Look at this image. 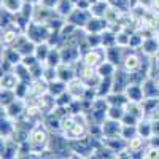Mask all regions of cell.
<instances>
[{
  "mask_svg": "<svg viewBox=\"0 0 159 159\" xmlns=\"http://www.w3.org/2000/svg\"><path fill=\"white\" fill-rule=\"evenodd\" d=\"M49 137H51V132L45 127V124L42 121L37 123L34 126V129L30 130V137H29V143L32 147V151L38 153V154H43L48 148Z\"/></svg>",
  "mask_w": 159,
  "mask_h": 159,
  "instance_id": "obj_1",
  "label": "cell"
},
{
  "mask_svg": "<svg viewBox=\"0 0 159 159\" xmlns=\"http://www.w3.org/2000/svg\"><path fill=\"white\" fill-rule=\"evenodd\" d=\"M51 32H52V30L48 27V24L30 21V24L27 25V29H25L24 34L27 35V38L32 40L35 45H40V43H46V42H48Z\"/></svg>",
  "mask_w": 159,
  "mask_h": 159,
  "instance_id": "obj_2",
  "label": "cell"
},
{
  "mask_svg": "<svg viewBox=\"0 0 159 159\" xmlns=\"http://www.w3.org/2000/svg\"><path fill=\"white\" fill-rule=\"evenodd\" d=\"M105 59H107V49L103 46L91 48L86 52H83V56H81V62L84 65H88V67H92V69H97Z\"/></svg>",
  "mask_w": 159,
  "mask_h": 159,
  "instance_id": "obj_3",
  "label": "cell"
},
{
  "mask_svg": "<svg viewBox=\"0 0 159 159\" xmlns=\"http://www.w3.org/2000/svg\"><path fill=\"white\" fill-rule=\"evenodd\" d=\"M25 110H27V102H25V99H16L8 107H2V116H8V118L16 121V119H19L21 116L25 115Z\"/></svg>",
  "mask_w": 159,
  "mask_h": 159,
  "instance_id": "obj_4",
  "label": "cell"
},
{
  "mask_svg": "<svg viewBox=\"0 0 159 159\" xmlns=\"http://www.w3.org/2000/svg\"><path fill=\"white\" fill-rule=\"evenodd\" d=\"M130 49L132 48H129V46H119V45H115L111 48H107V61H110L111 64H115L116 67H121L124 57L130 52Z\"/></svg>",
  "mask_w": 159,
  "mask_h": 159,
  "instance_id": "obj_5",
  "label": "cell"
},
{
  "mask_svg": "<svg viewBox=\"0 0 159 159\" xmlns=\"http://www.w3.org/2000/svg\"><path fill=\"white\" fill-rule=\"evenodd\" d=\"M91 18H92L91 10H81V8L75 7V10L67 16V21L75 24L76 27H80V29H84L88 25V22L91 21Z\"/></svg>",
  "mask_w": 159,
  "mask_h": 159,
  "instance_id": "obj_6",
  "label": "cell"
},
{
  "mask_svg": "<svg viewBox=\"0 0 159 159\" xmlns=\"http://www.w3.org/2000/svg\"><path fill=\"white\" fill-rule=\"evenodd\" d=\"M19 157V143L13 139H2V159H18Z\"/></svg>",
  "mask_w": 159,
  "mask_h": 159,
  "instance_id": "obj_7",
  "label": "cell"
},
{
  "mask_svg": "<svg viewBox=\"0 0 159 159\" xmlns=\"http://www.w3.org/2000/svg\"><path fill=\"white\" fill-rule=\"evenodd\" d=\"M102 143H103L108 150H111L115 154H119L121 151L127 150V145H129V142H127L124 137H121V135L103 137V139H102Z\"/></svg>",
  "mask_w": 159,
  "mask_h": 159,
  "instance_id": "obj_8",
  "label": "cell"
},
{
  "mask_svg": "<svg viewBox=\"0 0 159 159\" xmlns=\"http://www.w3.org/2000/svg\"><path fill=\"white\" fill-rule=\"evenodd\" d=\"M75 78H78L76 64H65V62H62L57 67V80H61V81L69 84L70 81H73Z\"/></svg>",
  "mask_w": 159,
  "mask_h": 159,
  "instance_id": "obj_9",
  "label": "cell"
},
{
  "mask_svg": "<svg viewBox=\"0 0 159 159\" xmlns=\"http://www.w3.org/2000/svg\"><path fill=\"white\" fill-rule=\"evenodd\" d=\"M56 10H51L48 7H45L43 3H37L34 5V13H32V21L35 22H43L48 24V21L54 16Z\"/></svg>",
  "mask_w": 159,
  "mask_h": 159,
  "instance_id": "obj_10",
  "label": "cell"
},
{
  "mask_svg": "<svg viewBox=\"0 0 159 159\" xmlns=\"http://www.w3.org/2000/svg\"><path fill=\"white\" fill-rule=\"evenodd\" d=\"M61 56H62V62H65V64H78L80 61H81L83 52L76 46L64 45L61 48Z\"/></svg>",
  "mask_w": 159,
  "mask_h": 159,
  "instance_id": "obj_11",
  "label": "cell"
},
{
  "mask_svg": "<svg viewBox=\"0 0 159 159\" xmlns=\"http://www.w3.org/2000/svg\"><path fill=\"white\" fill-rule=\"evenodd\" d=\"M140 52L147 57H156L159 52V37L153 35L143 40V45L140 48Z\"/></svg>",
  "mask_w": 159,
  "mask_h": 159,
  "instance_id": "obj_12",
  "label": "cell"
},
{
  "mask_svg": "<svg viewBox=\"0 0 159 159\" xmlns=\"http://www.w3.org/2000/svg\"><path fill=\"white\" fill-rule=\"evenodd\" d=\"M129 73L121 69V67H118V70L115 72L113 75V92H124L129 86Z\"/></svg>",
  "mask_w": 159,
  "mask_h": 159,
  "instance_id": "obj_13",
  "label": "cell"
},
{
  "mask_svg": "<svg viewBox=\"0 0 159 159\" xmlns=\"http://www.w3.org/2000/svg\"><path fill=\"white\" fill-rule=\"evenodd\" d=\"M35 46H37V45L32 42V40H29L25 34H22V35L16 40V43L13 45V48L18 49V51H19V54H21L22 57H24V56H30V54H34V52H35Z\"/></svg>",
  "mask_w": 159,
  "mask_h": 159,
  "instance_id": "obj_14",
  "label": "cell"
},
{
  "mask_svg": "<svg viewBox=\"0 0 159 159\" xmlns=\"http://www.w3.org/2000/svg\"><path fill=\"white\" fill-rule=\"evenodd\" d=\"M121 129H123V123L116 121V119H110L107 118L102 123V132L103 137H113V135H121Z\"/></svg>",
  "mask_w": 159,
  "mask_h": 159,
  "instance_id": "obj_15",
  "label": "cell"
},
{
  "mask_svg": "<svg viewBox=\"0 0 159 159\" xmlns=\"http://www.w3.org/2000/svg\"><path fill=\"white\" fill-rule=\"evenodd\" d=\"M42 123L45 124V127L51 132V134L52 132H62V119L54 111L46 113L43 116V119H42Z\"/></svg>",
  "mask_w": 159,
  "mask_h": 159,
  "instance_id": "obj_16",
  "label": "cell"
},
{
  "mask_svg": "<svg viewBox=\"0 0 159 159\" xmlns=\"http://www.w3.org/2000/svg\"><path fill=\"white\" fill-rule=\"evenodd\" d=\"M21 35H22V32L18 30L16 27H13V25L2 29V48L13 46V45L16 43V40H18Z\"/></svg>",
  "mask_w": 159,
  "mask_h": 159,
  "instance_id": "obj_17",
  "label": "cell"
},
{
  "mask_svg": "<svg viewBox=\"0 0 159 159\" xmlns=\"http://www.w3.org/2000/svg\"><path fill=\"white\" fill-rule=\"evenodd\" d=\"M67 91L72 94L73 99H83V96L86 94V91H88V86H86V83L83 81L81 78H75L73 81H70L67 84Z\"/></svg>",
  "mask_w": 159,
  "mask_h": 159,
  "instance_id": "obj_18",
  "label": "cell"
},
{
  "mask_svg": "<svg viewBox=\"0 0 159 159\" xmlns=\"http://www.w3.org/2000/svg\"><path fill=\"white\" fill-rule=\"evenodd\" d=\"M107 29H108V21L105 18H96V16H92L91 21L88 22V25L84 27V30L88 34H102Z\"/></svg>",
  "mask_w": 159,
  "mask_h": 159,
  "instance_id": "obj_19",
  "label": "cell"
},
{
  "mask_svg": "<svg viewBox=\"0 0 159 159\" xmlns=\"http://www.w3.org/2000/svg\"><path fill=\"white\" fill-rule=\"evenodd\" d=\"M124 94H126L129 102H143L145 100V92H143V86L142 84L130 83L127 86V89L124 91Z\"/></svg>",
  "mask_w": 159,
  "mask_h": 159,
  "instance_id": "obj_20",
  "label": "cell"
},
{
  "mask_svg": "<svg viewBox=\"0 0 159 159\" xmlns=\"http://www.w3.org/2000/svg\"><path fill=\"white\" fill-rule=\"evenodd\" d=\"M16 130V121L11 119L8 116H2V121H0V134H2V139H8L13 137Z\"/></svg>",
  "mask_w": 159,
  "mask_h": 159,
  "instance_id": "obj_21",
  "label": "cell"
},
{
  "mask_svg": "<svg viewBox=\"0 0 159 159\" xmlns=\"http://www.w3.org/2000/svg\"><path fill=\"white\" fill-rule=\"evenodd\" d=\"M142 86L145 92V99H159V88L154 81V78H147Z\"/></svg>",
  "mask_w": 159,
  "mask_h": 159,
  "instance_id": "obj_22",
  "label": "cell"
},
{
  "mask_svg": "<svg viewBox=\"0 0 159 159\" xmlns=\"http://www.w3.org/2000/svg\"><path fill=\"white\" fill-rule=\"evenodd\" d=\"M2 61H8L13 65H18L22 62V56L19 54L18 49H15L13 46H8V48H2Z\"/></svg>",
  "mask_w": 159,
  "mask_h": 159,
  "instance_id": "obj_23",
  "label": "cell"
},
{
  "mask_svg": "<svg viewBox=\"0 0 159 159\" xmlns=\"http://www.w3.org/2000/svg\"><path fill=\"white\" fill-rule=\"evenodd\" d=\"M137 132H139V135H142L143 139L148 140V139L154 134V130H153V123L150 121V119H147V118L140 119L139 124H137Z\"/></svg>",
  "mask_w": 159,
  "mask_h": 159,
  "instance_id": "obj_24",
  "label": "cell"
},
{
  "mask_svg": "<svg viewBox=\"0 0 159 159\" xmlns=\"http://www.w3.org/2000/svg\"><path fill=\"white\" fill-rule=\"evenodd\" d=\"M96 70H97V73L100 75V78H113V75H115V72L118 70V67H116L115 64H111L110 61L105 59Z\"/></svg>",
  "mask_w": 159,
  "mask_h": 159,
  "instance_id": "obj_25",
  "label": "cell"
},
{
  "mask_svg": "<svg viewBox=\"0 0 159 159\" xmlns=\"http://www.w3.org/2000/svg\"><path fill=\"white\" fill-rule=\"evenodd\" d=\"M54 10L57 15H61L62 18L67 19V16L75 10V3H73V0H59Z\"/></svg>",
  "mask_w": 159,
  "mask_h": 159,
  "instance_id": "obj_26",
  "label": "cell"
},
{
  "mask_svg": "<svg viewBox=\"0 0 159 159\" xmlns=\"http://www.w3.org/2000/svg\"><path fill=\"white\" fill-rule=\"evenodd\" d=\"M19 83V78L16 76L15 72H8V73H2V80H0V84L3 89H16Z\"/></svg>",
  "mask_w": 159,
  "mask_h": 159,
  "instance_id": "obj_27",
  "label": "cell"
},
{
  "mask_svg": "<svg viewBox=\"0 0 159 159\" xmlns=\"http://www.w3.org/2000/svg\"><path fill=\"white\" fill-rule=\"evenodd\" d=\"M67 91V83L61 81V80H54V81L48 83V92L52 96V97H59L61 94H64V92Z\"/></svg>",
  "mask_w": 159,
  "mask_h": 159,
  "instance_id": "obj_28",
  "label": "cell"
},
{
  "mask_svg": "<svg viewBox=\"0 0 159 159\" xmlns=\"http://www.w3.org/2000/svg\"><path fill=\"white\" fill-rule=\"evenodd\" d=\"M13 72L16 73V76L19 78V81H24V83H32V81H34L29 67H25L22 62L18 64V65H15V70H13Z\"/></svg>",
  "mask_w": 159,
  "mask_h": 159,
  "instance_id": "obj_29",
  "label": "cell"
},
{
  "mask_svg": "<svg viewBox=\"0 0 159 159\" xmlns=\"http://www.w3.org/2000/svg\"><path fill=\"white\" fill-rule=\"evenodd\" d=\"M107 102L108 105H115V107H124L129 100L124 92H111V94L107 96Z\"/></svg>",
  "mask_w": 159,
  "mask_h": 159,
  "instance_id": "obj_30",
  "label": "cell"
},
{
  "mask_svg": "<svg viewBox=\"0 0 159 159\" xmlns=\"http://www.w3.org/2000/svg\"><path fill=\"white\" fill-rule=\"evenodd\" d=\"M46 65H51V67H59L62 64V56H61V48H51L49 54L45 61Z\"/></svg>",
  "mask_w": 159,
  "mask_h": 159,
  "instance_id": "obj_31",
  "label": "cell"
},
{
  "mask_svg": "<svg viewBox=\"0 0 159 159\" xmlns=\"http://www.w3.org/2000/svg\"><path fill=\"white\" fill-rule=\"evenodd\" d=\"M24 7V0H2V8L16 15L21 11V8Z\"/></svg>",
  "mask_w": 159,
  "mask_h": 159,
  "instance_id": "obj_32",
  "label": "cell"
},
{
  "mask_svg": "<svg viewBox=\"0 0 159 159\" xmlns=\"http://www.w3.org/2000/svg\"><path fill=\"white\" fill-rule=\"evenodd\" d=\"M118 45L116 43V32L111 30V29H107V30H103L102 32V46L107 49V48H111Z\"/></svg>",
  "mask_w": 159,
  "mask_h": 159,
  "instance_id": "obj_33",
  "label": "cell"
},
{
  "mask_svg": "<svg viewBox=\"0 0 159 159\" xmlns=\"http://www.w3.org/2000/svg\"><path fill=\"white\" fill-rule=\"evenodd\" d=\"M108 8H110L108 2H96L91 7V13H92V16H96V18H105Z\"/></svg>",
  "mask_w": 159,
  "mask_h": 159,
  "instance_id": "obj_34",
  "label": "cell"
},
{
  "mask_svg": "<svg viewBox=\"0 0 159 159\" xmlns=\"http://www.w3.org/2000/svg\"><path fill=\"white\" fill-rule=\"evenodd\" d=\"M0 102H2V107H8L10 103H13L16 99H18V96H16V91L15 89H3L2 88V94H0Z\"/></svg>",
  "mask_w": 159,
  "mask_h": 159,
  "instance_id": "obj_35",
  "label": "cell"
},
{
  "mask_svg": "<svg viewBox=\"0 0 159 159\" xmlns=\"http://www.w3.org/2000/svg\"><path fill=\"white\" fill-rule=\"evenodd\" d=\"M49 51H51V46L48 43H40V45L35 46V52H34V54H35V57L40 62H45L48 54H49Z\"/></svg>",
  "mask_w": 159,
  "mask_h": 159,
  "instance_id": "obj_36",
  "label": "cell"
},
{
  "mask_svg": "<svg viewBox=\"0 0 159 159\" xmlns=\"http://www.w3.org/2000/svg\"><path fill=\"white\" fill-rule=\"evenodd\" d=\"M126 115V108L124 107H115V105H110L108 111H107V118L110 119H116V121H121Z\"/></svg>",
  "mask_w": 159,
  "mask_h": 159,
  "instance_id": "obj_37",
  "label": "cell"
},
{
  "mask_svg": "<svg viewBox=\"0 0 159 159\" xmlns=\"http://www.w3.org/2000/svg\"><path fill=\"white\" fill-rule=\"evenodd\" d=\"M143 40H145V37L140 32H134L130 35V40H129V48L135 49V51H140V48L143 45Z\"/></svg>",
  "mask_w": 159,
  "mask_h": 159,
  "instance_id": "obj_38",
  "label": "cell"
},
{
  "mask_svg": "<svg viewBox=\"0 0 159 159\" xmlns=\"http://www.w3.org/2000/svg\"><path fill=\"white\" fill-rule=\"evenodd\" d=\"M86 45L91 48H100L102 46V34H88L86 35Z\"/></svg>",
  "mask_w": 159,
  "mask_h": 159,
  "instance_id": "obj_39",
  "label": "cell"
},
{
  "mask_svg": "<svg viewBox=\"0 0 159 159\" xmlns=\"http://www.w3.org/2000/svg\"><path fill=\"white\" fill-rule=\"evenodd\" d=\"M73 102V97L69 91H65L64 94H61L59 97H56V107H65L67 108L69 105Z\"/></svg>",
  "mask_w": 159,
  "mask_h": 159,
  "instance_id": "obj_40",
  "label": "cell"
},
{
  "mask_svg": "<svg viewBox=\"0 0 159 159\" xmlns=\"http://www.w3.org/2000/svg\"><path fill=\"white\" fill-rule=\"evenodd\" d=\"M15 91H16V96H18V99H27V96H29V91H30V83L19 81Z\"/></svg>",
  "mask_w": 159,
  "mask_h": 159,
  "instance_id": "obj_41",
  "label": "cell"
},
{
  "mask_svg": "<svg viewBox=\"0 0 159 159\" xmlns=\"http://www.w3.org/2000/svg\"><path fill=\"white\" fill-rule=\"evenodd\" d=\"M135 135H139L137 132V126H124L123 124V129H121V137H124L127 142L130 139H134Z\"/></svg>",
  "mask_w": 159,
  "mask_h": 159,
  "instance_id": "obj_42",
  "label": "cell"
},
{
  "mask_svg": "<svg viewBox=\"0 0 159 159\" xmlns=\"http://www.w3.org/2000/svg\"><path fill=\"white\" fill-rule=\"evenodd\" d=\"M42 78L46 80L48 83H51V81H54V80H57V67H51V65H46Z\"/></svg>",
  "mask_w": 159,
  "mask_h": 159,
  "instance_id": "obj_43",
  "label": "cell"
},
{
  "mask_svg": "<svg viewBox=\"0 0 159 159\" xmlns=\"http://www.w3.org/2000/svg\"><path fill=\"white\" fill-rule=\"evenodd\" d=\"M143 159H159V148L147 145V148L143 151Z\"/></svg>",
  "mask_w": 159,
  "mask_h": 159,
  "instance_id": "obj_44",
  "label": "cell"
},
{
  "mask_svg": "<svg viewBox=\"0 0 159 159\" xmlns=\"http://www.w3.org/2000/svg\"><path fill=\"white\" fill-rule=\"evenodd\" d=\"M139 121H140L139 118H135L134 115H130V113H127V111H126L124 118L121 119V123H123L124 126H137V124H139Z\"/></svg>",
  "mask_w": 159,
  "mask_h": 159,
  "instance_id": "obj_45",
  "label": "cell"
},
{
  "mask_svg": "<svg viewBox=\"0 0 159 159\" xmlns=\"http://www.w3.org/2000/svg\"><path fill=\"white\" fill-rule=\"evenodd\" d=\"M38 62V59L35 57V54H30V56H24L22 57V64L25 65V67H32V65H35Z\"/></svg>",
  "mask_w": 159,
  "mask_h": 159,
  "instance_id": "obj_46",
  "label": "cell"
},
{
  "mask_svg": "<svg viewBox=\"0 0 159 159\" xmlns=\"http://www.w3.org/2000/svg\"><path fill=\"white\" fill-rule=\"evenodd\" d=\"M148 145H151V147H156V148H159V135H157V134H153V135L148 139Z\"/></svg>",
  "mask_w": 159,
  "mask_h": 159,
  "instance_id": "obj_47",
  "label": "cell"
},
{
  "mask_svg": "<svg viewBox=\"0 0 159 159\" xmlns=\"http://www.w3.org/2000/svg\"><path fill=\"white\" fill-rule=\"evenodd\" d=\"M57 2H59V0H42V3H43L45 7L51 8V10H54V8H56Z\"/></svg>",
  "mask_w": 159,
  "mask_h": 159,
  "instance_id": "obj_48",
  "label": "cell"
},
{
  "mask_svg": "<svg viewBox=\"0 0 159 159\" xmlns=\"http://www.w3.org/2000/svg\"><path fill=\"white\" fill-rule=\"evenodd\" d=\"M116 157H118V159H134V157H132V154H130V151H129V150H124V151H121L119 154H116Z\"/></svg>",
  "mask_w": 159,
  "mask_h": 159,
  "instance_id": "obj_49",
  "label": "cell"
},
{
  "mask_svg": "<svg viewBox=\"0 0 159 159\" xmlns=\"http://www.w3.org/2000/svg\"><path fill=\"white\" fill-rule=\"evenodd\" d=\"M137 2L143 7H147V8H151V5H153V0H137Z\"/></svg>",
  "mask_w": 159,
  "mask_h": 159,
  "instance_id": "obj_50",
  "label": "cell"
},
{
  "mask_svg": "<svg viewBox=\"0 0 159 159\" xmlns=\"http://www.w3.org/2000/svg\"><path fill=\"white\" fill-rule=\"evenodd\" d=\"M151 10H154V11H157V13H159V0H153Z\"/></svg>",
  "mask_w": 159,
  "mask_h": 159,
  "instance_id": "obj_51",
  "label": "cell"
},
{
  "mask_svg": "<svg viewBox=\"0 0 159 159\" xmlns=\"http://www.w3.org/2000/svg\"><path fill=\"white\" fill-rule=\"evenodd\" d=\"M153 130H154V134H157V135H159V121L153 123Z\"/></svg>",
  "mask_w": 159,
  "mask_h": 159,
  "instance_id": "obj_52",
  "label": "cell"
},
{
  "mask_svg": "<svg viewBox=\"0 0 159 159\" xmlns=\"http://www.w3.org/2000/svg\"><path fill=\"white\" fill-rule=\"evenodd\" d=\"M24 2H29L32 5H37V3H42V0H24Z\"/></svg>",
  "mask_w": 159,
  "mask_h": 159,
  "instance_id": "obj_53",
  "label": "cell"
},
{
  "mask_svg": "<svg viewBox=\"0 0 159 159\" xmlns=\"http://www.w3.org/2000/svg\"><path fill=\"white\" fill-rule=\"evenodd\" d=\"M70 159H84V157H81V156H78V154H75V153H72V156H70Z\"/></svg>",
  "mask_w": 159,
  "mask_h": 159,
  "instance_id": "obj_54",
  "label": "cell"
},
{
  "mask_svg": "<svg viewBox=\"0 0 159 159\" xmlns=\"http://www.w3.org/2000/svg\"><path fill=\"white\" fill-rule=\"evenodd\" d=\"M130 2H132V5H134V3H137V0H130Z\"/></svg>",
  "mask_w": 159,
  "mask_h": 159,
  "instance_id": "obj_55",
  "label": "cell"
},
{
  "mask_svg": "<svg viewBox=\"0 0 159 159\" xmlns=\"http://www.w3.org/2000/svg\"><path fill=\"white\" fill-rule=\"evenodd\" d=\"M64 159H70V157H64Z\"/></svg>",
  "mask_w": 159,
  "mask_h": 159,
  "instance_id": "obj_56",
  "label": "cell"
}]
</instances>
